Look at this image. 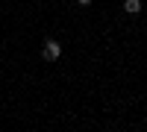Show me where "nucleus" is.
<instances>
[{
    "label": "nucleus",
    "mask_w": 147,
    "mask_h": 132,
    "mask_svg": "<svg viewBox=\"0 0 147 132\" xmlns=\"http://www.w3.org/2000/svg\"><path fill=\"white\" fill-rule=\"evenodd\" d=\"M41 56L47 59V62H56V59L62 56V44H59V41H53V38H47V41H44V50H41Z\"/></svg>",
    "instance_id": "1"
},
{
    "label": "nucleus",
    "mask_w": 147,
    "mask_h": 132,
    "mask_svg": "<svg viewBox=\"0 0 147 132\" xmlns=\"http://www.w3.org/2000/svg\"><path fill=\"white\" fill-rule=\"evenodd\" d=\"M124 12L127 15H138L141 12V0H124Z\"/></svg>",
    "instance_id": "2"
},
{
    "label": "nucleus",
    "mask_w": 147,
    "mask_h": 132,
    "mask_svg": "<svg viewBox=\"0 0 147 132\" xmlns=\"http://www.w3.org/2000/svg\"><path fill=\"white\" fill-rule=\"evenodd\" d=\"M77 3H82V6H88V3H91V0H77Z\"/></svg>",
    "instance_id": "3"
}]
</instances>
